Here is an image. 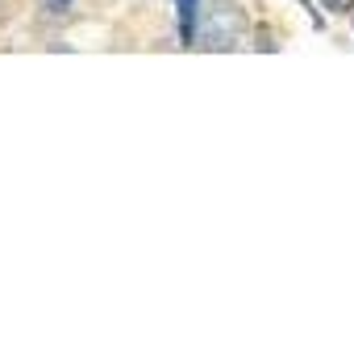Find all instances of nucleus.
<instances>
[{
  "label": "nucleus",
  "mask_w": 354,
  "mask_h": 358,
  "mask_svg": "<svg viewBox=\"0 0 354 358\" xmlns=\"http://www.w3.org/2000/svg\"><path fill=\"white\" fill-rule=\"evenodd\" d=\"M242 42H246V13L234 0H208V4H200L192 46H200V50H234Z\"/></svg>",
  "instance_id": "nucleus-1"
},
{
  "label": "nucleus",
  "mask_w": 354,
  "mask_h": 358,
  "mask_svg": "<svg viewBox=\"0 0 354 358\" xmlns=\"http://www.w3.org/2000/svg\"><path fill=\"white\" fill-rule=\"evenodd\" d=\"M204 0H176V21H179V46L192 50V34H196V17H200Z\"/></svg>",
  "instance_id": "nucleus-2"
},
{
  "label": "nucleus",
  "mask_w": 354,
  "mask_h": 358,
  "mask_svg": "<svg viewBox=\"0 0 354 358\" xmlns=\"http://www.w3.org/2000/svg\"><path fill=\"white\" fill-rule=\"evenodd\" d=\"M38 8H42L46 21H63V17L76 8V0H38Z\"/></svg>",
  "instance_id": "nucleus-3"
},
{
  "label": "nucleus",
  "mask_w": 354,
  "mask_h": 358,
  "mask_svg": "<svg viewBox=\"0 0 354 358\" xmlns=\"http://www.w3.org/2000/svg\"><path fill=\"white\" fill-rule=\"evenodd\" d=\"M321 8H330L334 17H342V13H351L354 8V0H321Z\"/></svg>",
  "instance_id": "nucleus-4"
},
{
  "label": "nucleus",
  "mask_w": 354,
  "mask_h": 358,
  "mask_svg": "<svg viewBox=\"0 0 354 358\" xmlns=\"http://www.w3.org/2000/svg\"><path fill=\"white\" fill-rule=\"evenodd\" d=\"M296 4H304V8H309V21H313V29H321V25H325L321 8H313V0H296Z\"/></svg>",
  "instance_id": "nucleus-5"
},
{
  "label": "nucleus",
  "mask_w": 354,
  "mask_h": 358,
  "mask_svg": "<svg viewBox=\"0 0 354 358\" xmlns=\"http://www.w3.org/2000/svg\"><path fill=\"white\" fill-rule=\"evenodd\" d=\"M0 17H4V0H0Z\"/></svg>",
  "instance_id": "nucleus-6"
},
{
  "label": "nucleus",
  "mask_w": 354,
  "mask_h": 358,
  "mask_svg": "<svg viewBox=\"0 0 354 358\" xmlns=\"http://www.w3.org/2000/svg\"><path fill=\"white\" fill-rule=\"evenodd\" d=\"M351 17H354V8H351Z\"/></svg>",
  "instance_id": "nucleus-7"
}]
</instances>
